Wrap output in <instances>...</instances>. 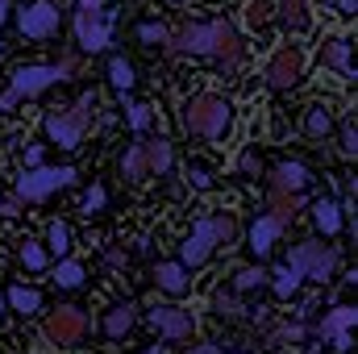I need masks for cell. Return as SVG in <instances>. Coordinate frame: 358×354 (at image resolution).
Masks as SVG:
<instances>
[{"label":"cell","mask_w":358,"mask_h":354,"mask_svg":"<svg viewBox=\"0 0 358 354\" xmlns=\"http://www.w3.org/2000/svg\"><path fill=\"white\" fill-rule=\"evenodd\" d=\"M4 313H8V304H4V292H0V317H4Z\"/></svg>","instance_id":"681fc988"},{"label":"cell","mask_w":358,"mask_h":354,"mask_svg":"<svg viewBox=\"0 0 358 354\" xmlns=\"http://www.w3.org/2000/svg\"><path fill=\"white\" fill-rule=\"evenodd\" d=\"M171 163H176V150H171V142H167V138L146 142V167H150V176H167V171H171Z\"/></svg>","instance_id":"44dd1931"},{"label":"cell","mask_w":358,"mask_h":354,"mask_svg":"<svg viewBox=\"0 0 358 354\" xmlns=\"http://www.w3.org/2000/svg\"><path fill=\"white\" fill-rule=\"evenodd\" d=\"M142 354H163V346H150V351H142Z\"/></svg>","instance_id":"f907efd6"},{"label":"cell","mask_w":358,"mask_h":354,"mask_svg":"<svg viewBox=\"0 0 358 354\" xmlns=\"http://www.w3.org/2000/svg\"><path fill=\"white\" fill-rule=\"evenodd\" d=\"M213 246H217V229H213V217H200V221L192 225V234H187L183 250H179V263L187 267V271H192V267H200V263H208Z\"/></svg>","instance_id":"30bf717a"},{"label":"cell","mask_w":358,"mask_h":354,"mask_svg":"<svg viewBox=\"0 0 358 354\" xmlns=\"http://www.w3.org/2000/svg\"><path fill=\"white\" fill-rule=\"evenodd\" d=\"M84 279H88V271L80 263H71V259H63V263L55 267V283H59V288H80Z\"/></svg>","instance_id":"f1b7e54d"},{"label":"cell","mask_w":358,"mask_h":354,"mask_svg":"<svg viewBox=\"0 0 358 354\" xmlns=\"http://www.w3.org/2000/svg\"><path fill=\"white\" fill-rule=\"evenodd\" d=\"M300 338H304V325H279L271 334V342H300Z\"/></svg>","instance_id":"ab89813d"},{"label":"cell","mask_w":358,"mask_h":354,"mask_svg":"<svg viewBox=\"0 0 358 354\" xmlns=\"http://www.w3.org/2000/svg\"><path fill=\"white\" fill-rule=\"evenodd\" d=\"M213 309H217L221 317H242V304H238L234 296H217V300H213Z\"/></svg>","instance_id":"f35d334b"},{"label":"cell","mask_w":358,"mask_h":354,"mask_svg":"<svg viewBox=\"0 0 358 354\" xmlns=\"http://www.w3.org/2000/svg\"><path fill=\"white\" fill-rule=\"evenodd\" d=\"M187 183H192V187H200V192H208V187H213V171H208V167H200V163H192V167H187Z\"/></svg>","instance_id":"d590c367"},{"label":"cell","mask_w":358,"mask_h":354,"mask_svg":"<svg viewBox=\"0 0 358 354\" xmlns=\"http://www.w3.org/2000/svg\"><path fill=\"white\" fill-rule=\"evenodd\" d=\"M21 204H25L21 196H0V217H17V213H21Z\"/></svg>","instance_id":"b9f144b4"},{"label":"cell","mask_w":358,"mask_h":354,"mask_svg":"<svg viewBox=\"0 0 358 354\" xmlns=\"http://www.w3.org/2000/svg\"><path fill=\"white\" fill-rule=\"evenodd\" d=\"M155 283H159L163 292H171V296H183L187 283H192V275H187L183 263H159L155 267Z\"/></svg>","instance_id":"ac0fdd59"},{"label":"cell","mask_w":358,"mask_h":354,"mask_svg":"<svg viewBox=\"0 0 358 354\" xmlns=\"http://www.w3.org/2000/svg\"><path fill=\"white\" fill-rule=\"evenodd\" d=\"M213 229H217V242H221V246H229V242L238 238V221H234V217H213Z\"/></svg>","instance_id":"e575fe53"},{"label":"cell","mask_w":358,"mask_h":354,"mask_svg":"<svg viewBox=\"0 0 358 354\" xmlns=\"http://www.w3.org/2000/svg\"><path fill=\"white\" fill-rule=\"evenodd\" d=\"M308 0H283V25L287 29H308V8H304Z\"/></svg>","instance_id":"4dcf8cb0"},{"label":"cell","mask_w":358,"mask_h":354,"mask_svg":"<svg viewBox=\"0 0 358 354\" xmlns=\"http://www.w3.org/2000/svg\"><path fill=\"white\" fill-rule=\"evenodd\" d=\"M134 317H138V313H134V304H125V300H121V304H113V309L104 313V338H108V342H121V338L134 330Z\"/></svg>","instance_id":"e0dca14e"},{"label":"cell","mask_w":358,"mask_h":354,"mask_svg":"<svg viewBox=\"0 0 358 354\" xmlns=\"http://www.w3.org/2000/svg\"><path fill=\"white\" fill-rule=\"evenodd\" d=\"M296 208H300V192H279V187H271V217H275L279 225H287V221L296 217Z\"/></svg>","instance_id":"cb8c5ba5"},{"label":"cell","mask_w":358,"mask_h":354,"mask_svg":"<svg viewBox=\"0 0 358 354\" xmlns=\"http://www.w3.org/2000/svg\"><path fill=\"white\" fill-rule=\"evenodd\" d=\"M355 150H358V129L346 125V129H342V155H355Z\"/></svg>","instance_id":"7bdbcfd3"},{"label":"cell","mask_w":358,"mask_h":354,"mask_svg":"<svg viewBox=\"0 0 358 354\" xmlns=\"http://www.w3.org/2000/svg\"><path fill=\"white\" fill-rule=\"evenodd\" d=\"M304 183H308V167L304 163H279L275 176H271V187H279V192H300Z\"/></svg>","instance_id":"ffe728a7"},{"label":"cell","mask_w":358,"mask_h":354,"mask_svg":"<svg viewBox=\"0 0 358 354\" xmlns=\"http://www.w3.org/2000/svg\"><path fill=\"white\" fill-rule=\"evenodd\" d=\"M21 263L29 267V271H42V267H46V250H42L38 242H25V246H21Z\"/></svg>","instance_id":"836d02e7"},{"label":"cell","mask_w":358,"mask_h":354,"mask_svg":"<svg viewBox=\"0 0 358 354\" xmlns=\"http://www.w3.org/2000/svg\"><path fill=\"white\" fill-rule=\"evenodd\" d=\"M279 234H283V225L275 221V217H259L255 225H250V250L263 259V255H271L275 250V242H279Z\"/></svg>","instance_id":"2e32d148"},{"label":"cell","mask_w":358,"mask_h":354,"mask_svg":"<svg viewBox=\"0 0 358 354\" xmlns=\"http://www.w3.org/2000/svg\"><path fill=\"white\" fill-rule=\"evenodd\" d=\"M287 263L300 271V279L325 283V279L338 271V250H329V246H321V242H300V246L287 250Z\"/></svg>","instance_id":"3957f363"},{"label":"cell","mask_w":358,"mask_h":354,"mask_svg":"<svg viewBox=\"0 0 358 354\" xmlns=\"http://www.w3.org/2000/svg\"><path fill=\"white\" fill-rule=\"evenodd\" d=\"M17 29H21V38H29V42H46V38L59 34V8H55L50 0H34V4L21 8Z\"/></svg>","instance_id":"8992f818"},{"label":"cell","mask_w":358,"mask_h":354,"mask_svg":"<svg viewBox=\"0 0 358 354\" xmlns=\"http://www.w3.org/2000/svg\"><path fill=\"white\" fill-rule=\"evenodd\" d=\"M80 8H88V13H100V8H104V0H80Z\"/></svg>","instance_id":"bcb514c9"},{"label":"cell","mask_w":358,"mask_h":354,"mask_svg":"<svg viewBox=\"0 0 358 354\" xmlns=\"http://www.w3.org/2000/svg\"><path fill=\"white\" fill-rule=\"evenodd\" d=\"M121 176L125 179L150 176V167H146V146H129V150L121 155Z\"/></svg>","instance_id":"d4e9b609"},{"label":"cell","mask_w":358,"mask_h":354,"mask_svg":"<svg viewBox=\"0 0 358 354\" xmlns=\"http://www.w3.org/2000/svg\"><path fill=\"white\" fill-rule=\"evenodd\" d=\"M271 283H275V296H283V300H287V296H296V288H300V271H296L292 263H283L279 271H275V279H271Z\"/></svg>","instance_id":"83f0119b"},{"label":"cell","mask_w":358,"mask_h":354,"mask_svg":"<svg viewBox=\"0 0 358 354\" xmlns=\"http://www.w3.org/2000/svg\"><path fill=\"white\" fill-rule=\"evenodd\" d=\"M271 17H275V4H271V0H250V4H246V25H250V29H263Z\"/></svg>","instance_id":"1f68e13d"},{"label":"cell","mask_w":358,"mask_h":354,"mask_svg":"<svg viewBox=\"0 0 358 354\" xmlns=\"http://www.w3.org/2000/svg\"><path fill=\"white\" fill-rule=\"evenodd\" d=\"M8 21V0H0V25Z\"/></svg>","instance_id":"c3c4849f"},{"label":"cell","mask_w":358,"mask_h":354,"mask_svg":"<svg viewBox=\"0 0 358 354\" xmlns=\"http://www.w3.org/2000/svg\"><path fill=\"white\" fill-rule=\"evenodd\" d=\"M150 325L159 330L163 342H176V346H183L192 338V313L176 309V304H155L150 309Z\"/></svg>","instance_id":"9c48e42d"},{"label":"cell","mask_w":358,"mask_h":354,"mask_svg":"<svg viewBox=\"0 0 358 354\" xmlns=\"http://www.w3.org/2000/svg\"><path fill=\"white\" fill-rule=\"evenodd\" d=\"M304 134H308L313 142H325V138L334 134V113H329L325 104H313L308 117H304Z\"/></svg>","instance_id":"7402d4cb"},{"label":"cell","mask_w":358,"mask_h":354,"mask_svg":"<svg viewBox=\"0 0 358 354\" xmlns=\"http://www.w3.org/2000/svg\"><path fill=\"white\" fill-rule=\"evenodd\" d=\"M334 8H338V13H342V17H355V13H358V0H338V4H334Z\"/></svg>","instance_id":"f6af8a7d"},{"label":"cell","mask_w":358,"mask_h":354,"mask_svg":"<svg viewBox=\"0 0 358 354\" xmlns=\"http://www.w3.org/2000/svg\"><path fill=\"white\" fill-rule=\"evenodd\" d=\"M46 246L55 250V259H63V255L71 250V229H67V221H50V225H46Z\"/></svg>","instance_id":"4316f807"},{"label":"cell","mask_w":358,"mask_h":354,"mask_svg":"<svg viewBox=\"0 0 358 354\" xmlns=\"http://www.w3.org/2000/svg\"><path fill=\"white\" fill-rule=\"evenodd\" d=\"M42 159H46V146H29L25 150V167H42Z\"/></svg>","instance_id":"ee69618b"},{"label":"cell","mask_w":358,"mask_h":354,"mask_svg":"<svg viewBox=\"0 0 358 354\" xmlns=\"http://www.w3.org/2000/svg\"><path fill=\"white\" fill-rule=\"evenodd\" d=\"M350 325H355V309H350V304H342V309H334V313L321 321V338H329V346H334V351L346 354V351H350V342H355V338H350Z\"/></svg>","instance_id":"5bb4252c"},{"label":"cell","mask_w":358,"mask_h":354,"mask_svg":"<svg viewBox=\"0 0 358 354\" xmlns=\"http://www.w3.org/2000/svg\"><path fill=\"white\" fill-rule=\"evenodd\" d=\"M187 354H217V346H192Z\"/></svg>","instance_id":"7dc6e473"},{"label":"cell","mask_w":358,"mask_h":354,"mask_svg":"<svg viewBox=\"0 0 358 354\" xmlns=\"http://www.w3.org/2000/svg\"><path fill=\"white\" fill-rule=\"evenodd\" d=\"M213 55L221 59V71L225 76L238 71V63H242V38L234 34L229 21H213Z\"/></svg>","instance_id":"4fadbf2b"},{"label":"cell","mask_w":358,"mask_h":354,"mask_svg":"<svg viewBox=\"0 0 358 354\" xmlns=\"http://www.w3.org/2000/svg\"><path fill=\"white\" fill-rule=\"evenodd\" d=\"M167 50L176 55H213V21L204 25H179L167 38Z\"/></svg>","instance_id":"7c38bea8"},{"label":"cell","mask_w":358,"mask_h":354,"mask_svg":"<svg viewBox=\"0 0 358 354\" xmlns=\"http://www.w3.org/2000/svg\"><path fill=\"white\" fill-rule=\"evenodd\" d=\"M229 125H234V104H229V96L204 92V96L187 100V108H183V129L196 134V138H225Z\"/></svg>","instance_id":"6da1fadb"},{"label":"cell","mask_w":358,"mask_h":354,"mask_svg":"<svg viewBox=\"0 0 358 354\" xmlns=\"http://www.w3.org/2000/svg\"><path fill=\"white\" fill-rule=\"evenodd\" d=\"M134 34H138V42H142V46H167V38H171V29H167V25H159V21H142Z\"/></svg>","instance_id":"f546056e"},{"label":"cell","mask_w":358,"mask_h":354,"mask_svg":"<svg viewBox=\"0 0 358 354\" xmlns=\"http://www.w3.org/2000/svg\"><path fill=\"white\" fill-rule=\"evenodd\" d=\"M50 84H59V71H55V67H42V63H34V67H17L8 92L0 96V113H4V108H13L17 100H29V96L46 92Z\"/></svg>","instance_id":"277c9868"},{"label":"cell","mask_w":358,"mask_h":354,"mask_svg":"<svg viewBox=\"0 0 358 354\" xmlns=\"http://www.w3.org/2000/svg\"><path fill=\"white\" fill-rule=\"evenodd\" d=\"M84 129H88V121L80 113H46V138L63 150H76L84 142Z\"/></svg>","instance_id":"8fae6325"},{"label":"cell","mask_w":358,"mask_h":354,"mask_svg":"<svg viewBox=\"0 0 358 354\" xmlns=\"http://www.w3.org/2000/svg\"><path fill=\"white\" fill-rule=\"evenodd\" d=\"M76 38L88 55H100L113 46V13H88V8H76Z\"/></svg>","instance_id":"5b68a950"},{"label":"cell","mask_w":358,"mask_h":354,"mask_svg":"<svg viewBox=\"0 0 358 354\" xmlns=\"http://www.w3.org/2000/svg\"><path fill=\"white\" fill-rule=\"evenodd\" d=\"M300 71H304V55H300L296 46H279L267 59V71H263V76H267V84L275 92H287L300 80Z\"/></svg>","instance_id":"ba28073f"},{"label":"cell","mask_w":358,"mask_h":354,"mask_svg":"<svg viewBox=\"0 0 358 354\" xmlns=\"http://www.w3.org/2000/svg\"><path fill=\"white\" fill-rule=\"evenodd\" d=\"M171 4H183V0H171Z\"/></svg>","instance_id":"816d5d0a"},{"label":"cell","mask_w":358,"mask_h":354,"mask_svg":"<svg viewBox=\"0 0 358 354\" xmlns=\"http://www.w3.org/2000/svg\"><path fill=\"white\" fill-rule=\"evenodd\" d=\"M80 208H84V213H100V208H104V187H100V183H96V187H88V196H84V204H80Z\"/></svg>","instance_id":"74e56055"},{"label":"cell","mask_w":358,"mask_h":354,"mask_svg":"<svg viewBox=\"0 0 358 354\" xmlns=\"http://www.w3.org/2000/svg\"><path fill=\"white\" fill-rule=\"evenodd\" d=\"M129 125L134 129H146L150 125V108L146 104H129Z\"/></svg>","instance_id":"60d3db41"},{"label":"cell","mask_w":358,"mask_h":354,"mask_svg":"<svg viewBox=\"0 0 358 354\" xmlns=\"http://www.w3.org/2000/svg\"><path fill=\"white\" fill-rule=\"evenodd\" d=\"M267 283V271L263 267H242L238 275H234V288L238 292H250V288H263Z\"/></svg>","instance_id":"d6a6232c"},{"label":"cell","mask_w":358,"mask_h":354,"mask_svg":"<svg viewBox=\"0 0 358 354\" xmlns=\"http://www.w3.org/2000/svg\"><path fill=\"white\" fill-rule=\"evenodd\" d=\"M238 171H242V176H259V171H263V163H259V155H255V150H242V155H238Z\"/></svg>","instance_id":"8d00e7d4"},{"label":"cell","mask_w":358,"mask_h":354,"mask_svg":"<svg viewBox=\"0 0 358 354\" xmlns=\"http://www.w3.org/2000/svg\"><path fill=\"white\" fill-rule=\"evenodd\" d=\"M313 217H317V229H321L325 238H334V234L342 229V204H338V200H317V204H313Z\"/></svg>","instance_id":"603a6c76"},{"label":"cell","mask_w":358,"mask_h":354,"mask_svg":"<svg viewBox=\"0 0 358 354\" xmlns=\"http://www.w3.org/2000/svg\"><path fill=\"white\" fill-rule=\"evenodd\" d=\"M321 63L325 67H334L338 76H346V80H355V63H350V38H329L325 42V50H321Z\"/></svg>","instance_id":"9a60e30c"},{"label":"cell","mask_w":358,"mask_h":354,"mask_svg":"<svg viewBox=\"0 0 358 354\" xmlns=\"http://www.w3.org/2000/svg\"><path fill=\"white\" fill-rule=\"evenodd\" d=\"M4 304L17 309L21 317H34V313L42 309V292H38V288H25V283H13V288L4 292Z\"/></svg>","instance_id":"d6986e66"},{"label":"cell","mask_w":358,"mask_h":354,"mask_svg":"<svg viewBox=\"0 0 358 354\" xmlns=\"http://www.w3.org/2000/svg\"><path fill=\"white\" fill-rule=\"evenodd\" d=\"M76 176H80L76 167H29V171L17 176V196L29 200V204H34V200H46V196L71 187Z\"/></svg>","instance_id":"7a4b0ae2"},{"label":"cell","mask_w":358,"mask_h":354,"mask_svg":"<svg viewBox=\"0 0 358 354\" xmlns=\"http://www.w3.org/2000/svg\"><path fill=\"white\" fill-rule=\"evenodd\" d=\"M134 80H138V76H134V63H129V59H108V84H113V88L129 92Z\"/></svg>","instance_id":"484cf974"},{"label":"cell","mask_w":358,"mask_h":354,"mask_svg":"<svg viewBox=\"0 0 358 354\" xmlns=\"http://www.w3.org/2000/svg\"><path fill=\"white\" fill-rule=\"evenodd\" d=\"M84 334H88V313L76 309V304H63V309H55L46 317V338L55 346H76Z\"/></svg>","instance_id":"52a82bcc"}]
</instances>
